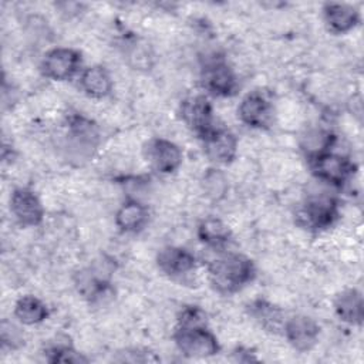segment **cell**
Wrapping results in <instances>:
<instances>
[{
    "mask_svg": "<svg viewBox=\"0 0 364 364\" xmlns=\"http://www.w3.org/2000/svg\"><path fill=\"white\" fill-rule=\"evenodd\" d=\"M158 269L172 279H179L196 269V256L181 246H165L155 257Z\"/></svg>",
    "mask_w": 364,
    "mask_h": 364,
    "instance_id": "obj_14",
    "label": "cell"
},
{
    "mask_svg": "<svg viewBox=\"0 0 364 364\" xmlns=\"http://www.w3.org/2000/svg\"><path fill=\"white\" fill-rule=\"evenodd\" d=\"M44 358L48 363H63V364H85L90 361L87 355L75 350L71 344L57 343L51 344L44 350Z\"/></svg>",
    "mask_w": 364,
    "mask_h": 364,
    "instance_id": "obj_24",
    "label": "cell"
},
{
    "mask_svg": "<svg viewBox=\"0 0 364 364\" xmlns=\"http://www.w3.org/2000/svg\"><path fill=\"white\" fill-rule=\"evenodd\" d=\"M176 324L179 326L206 324V313L198 306H185L178 314Z\"/></svg>",
    "mask_w": 364,
    "mask_h": 364,
    "instance_id": "obj_27",
    "label": "cell"
},
{
    "mask_svg": "<svg viewBox=\"0 0 364 364\" xmlns=\"http://www.w3.org/2000/svg\"><path fill=\"white\" fill-rule=\"evenodd\" d=\"M40 71L51 81H68L82 71V55L71 47H54L43 55Z\"/></svg>",
    "mask_w": 364,
    "mask_h": 364,
    "instance_id": "obj_6",
    "label": "cell"
},
{
    "mask_svg": "<svg viewBox=\"0 0 364 364\" xmlns=\"http://www.w3.org/2000/svg\"><path fill=\"white\" fill-rule=\"evenodd\" d=\"M210 287L223 296H230L250 284L256 277L253 260L242 253H226L212 259L206 267Z\"/></svg>",
    "mask_w": 364,
    "mask_h": 364,
    "instance_id": "obj_1",
    "label": "cell"
},
{
    "mask_svg": "<svg viewBox=\"0 0 364 364\" xmlns=\"http://www.w3.org/2000/svg\"><path fill=\"white\" fill-rule=\"evenodd\" d=\"M336 142V135L323 128H311L301 136V151L304 152L306 159L316 156L321 152L331 151Z\"/></svg>",
    "mask_w": 364,
    "mask_h": 364,
    "instance_id": "obj_23",
    "label": "cell"
},
{
    "mask_svg": "<svg viewBox=\"0 0 364 364\" xmlns=\"http://www.w3.org/2000/svg\"><path fill=\"white\" fill-rule=\"evenodd\" d=\"M202 188L208 198L212 200H219L225 196L228 191V179L220 169H208L202 178Z\"/></svg>",
    "mask_w": 364,
    "mask_h": 364,
    "instance_id": "obj_25",
    "label": "cell"
},
{
    "mask_svg": "<svg viewBox=\"0 0 364 364\" xmlns=\"http://www.w3.org/2000/svg\"><path fill=\"white\" fill-rule=\"evenodd\" d=\"M100 141V131L94 121L82 115H73L68 119L67 151L74 159L92 156Z\"/></svg>",
    "mask_w": 364,
    "mask_h": 364,
    "instance_id": "obj_7",
    "label": "cell"
},
{
    "mask_svg": "<svg viewBox=\"0 0 364 364\" xmlns=\"http://www.w3.org/2000/svg\"><path fill=\"white\" fill-rule=\"evenodd\" d=\"M333 309L338 320L350 326H361L364 318L363 293L355 287L338 291L333 300Z\"/></svg>",
    "mask_w": 364,
    "mask_h": 364,
    "instance_id": "obj_17",
    "label": "cell"
},
{
    "mask_svg": "<svg viewBox=\"0 0 364 364\" xmlns=\"http://www.w3.org/2000/svg\"><path fill=\"white\" fill-rule=\"evenodd\" d=\"M142 154L152 171L161 175L176 172L183 162V151L173 141L166 138H151L144 144Z\"/></svg>",
    "mask_w": 364,
    "mask_h": 364,
    "instance_id": "obj_8",
    "label": "cell"
},
{
    "mask_svg": "<svg viewBox=\"0 0 364 364\" xmlns=\"http://www.w3.org/2000/svg\"><path fill=\"white\" fill-rule=\"evenodd\" d=\"M198 239L208 247L222 250L232 242L230 228L216 216L202 219L196 228Z\"/></svg>",
    "mask_w": 364,
    "mask_h": 364,
    "instance_id": "obj_20",
    "label": "cell"
},
{
    "mask_svg": "<svg viewBox=\"0 0 364 364\" xmlns=\"http://www.w3.org/2000/svg\"><path fill=\"white\" fill-rule=\"evenodd\" d=\"M118 355H122L119 358H115L117 361H129V363H146V361H158L159 358L154 355V353L148 350H139V348H131L124 350V353H118Z\"/></svg>",
    "mask_w": 364,
    "mask_h": 364,
    "instance_id": "obj_28",
    "label": "cell"
},
{
    "mask_svg": "<svg viewBox=\"0 0 364 364\" xmlns=\"http://www.w3.org/2000/svg\"><path fill=\"white\" fill-rule=\"evenodd\" d=\"M13 316L23 326H36L48 318L50 310L37 296L24 294L16 300Z\"/></svg>",
    "mask_w": 364,
    "mask_h": 364,
    "instance_id": "obj_22",
    "label": "cell"
},
{
    "mask_svg": "<svg viewBox=\"0 0 364 364\" xmlns=\"http://www.w3.org/2000/svg\"><path fill=\"white\" fill-rule=\"evenodd\" d=\"M321 11L327 30L337 36L350 33L361 21V14L358 9L348 3L327 1L323 4Z\"/></svg>",
    "mask_w": 364,
    "mask_h": 364,
    "instance_id": "obj_16",
    "label": "cell"
},
{
    "mask_svg": "<svg viewBox=\"0 0 364 364\" xmlns=\"http://www.w3.org/2000/svg\"><path fill=\"white\" fill-rule=\"evenodd\" d=\"M282 333L293 350L309 353L318 343L321 327L310 316L294 314L284 320Z\"/></svg>",
    "mask_w": 364,
    "mask_h": 364,
    "instance_id": "obj_12",
    "label": "cell"
},
{
    "mask_svg": "<svg viewBox=\"0 0 364 364\" xmlns=\"http://www.w3.org/2000/svg\"><path fill=\"white\" fill-rule=\"evenodd\" d=\"M202 88L212 97H233L239 90V78L230 64L219 55L205 60L200 68Z\"/></svg>",
    "mask_w": 364,
    "mask_h": 364,
    "instance_id": "obj_5",
    "label": "cell"
},
{
    "mask_svg": "<svg viewBox=\"0 0 364 364\" xmlns=\"http://www.w3.org/2000/svg\"><path fill=\"white\" fill-rule=\"evenodd\" d=\"M0 340L3 348H10L16 350L24 344V336L21 330L11 321L3 320L0 326Z\"/></svg>",
    "mask_w": 364,
    "mask_h": 364,
    "instance_id": "obj_26",
    "label": "cell"
},
{
    "mask_svg": "<svg viewBox=\"0 0 364 364\" xmlns=\"http://www.w3.org/2000/svg\"><path fill=\"white\" fill-rule=\"evenodd\" d=\"M246 309L249 316L264 330L270 333L282 331L286 318L283 310L279 306L264 299H255L247 304Z\"/></svg>",
    "mask_w": 364,
    "mask_h": 364,
    "instance_id": "obj_21",
    "label": "cell"
},
{
    "mask_svg": "<svg viewBox=\"0 0 364 364\" xmlns=\"http://www.w3.org/2000/svg\"><path fill=\"white\" fill-rule=\"evenodd\" d=\"M233 360L239 363H249V361H256L257 357L255 355V351L246 347H237L232 351Z\"/></svg>",
    "mask_w": 364,
    "mask_h": 364,
    "instance_id": "obj_29",
    "label": "cell"
},
{
    "mask_svg": "<svg viewBox=\"0 0 364 364\" xmlns=\"http://www.w3.org/2000/svg\"><path fill=\"white\" fill-rule=\"evenodd\" d=\"M237 117L249 128H269L274 117V105L270 95L262 90L247 92L237 105Z\"/></svg>",
    "mask_w": 364,
    "mask_h": 364,
    "instance_id": "obj_9",
    "label": "cell"
},
{
    "mask_svg": "<svg viewBox=\"0 0 364 364\" xmlns=\"http://www.w3.org/2000/svg\"><path fill=\"white\" fill-rule=\"evenodd\" d=\"M78 85L81 91L94 100H102L112 92L114 81L109 71L100 64L82 68L78 75Z\"/></svg>",
    "mask_w": 364,
    "mask_h": 364,
    "instance_id": "obj_18",
    "label": "cell"
},
{
    "mask_svg": "<svg viewBox=\"0 0 364 364\" xmlns=\"http://www.w3.org/2000/svg\"><path fill=\"white\" fill-rule=\"evenodd\" d=\"M108 274L101 273L97 267H87L77 273L75 287L87 301L92 304L102 303L114 296V287Z\"/></svg>",
    "mask_w": 364,
    "mask_h": 364,
    "instance_id": "obj_15",
    "label": "cell"
},
{
    "mask_svg": "<svg viewBox=\"0 0 364 364\" xmlns=\"http://www.w3.org/2000/svg\"><path fill=\"white\" fill-rule=\"evenodd\" d=\"M179 118L198 138H202L216 125L213 107L203 94L183 98L179 104Z\"/></svg>",
    "mask_w": 364,
    "mask_h": 364,
    "instance_id": "obj_10",
    "label": "cell"
},
{
    "mask_svg": "<svg viewBox=\"0 0 364 364\" xmlns=\"http://www.w3.org/2000/svg\"><path fill=\"white\" fill-rule=\"evenodd\" d=\"M9 209L14 220L23 228H36L44 219V206L38 195L30 188L13 189L9 199Z\"/></svg>",
    "mask_w": 364,
    "mask_h": 364,
    "instance_id": "obj_13",
    "label": "cell"
},
{
    "mask_svg": "<svg viewBox=\"0 0 364 364\" xmlns=\"http://www.w3.org/2000/svg\"><path fill=\"white\" fill-rule=\"evenodd\" d=\"M148 222L149 210L138 199H127L115 212V226L122 233H138Z\"/></svg>",
    "mask_w": 364,
    "mask_h": 364,
    "instance_id": "obj_19",
    "label": "cell"
},
{
    "mask_svg": "<svg viewBox=\"0 0 364 364\" xmlns=\"http://www.w3.org/2000/svg\"><path fill=\"white\" fill-rule=\"evenodd\" d=\"M340 218L337 198L327 193L309 195L296 210V223L310 232H321L331 228Z\"/></svg>",
    "mask_w": 364,
    "mask_h": 364,
    "instance_id": "obj_2",
    "label": "cell"
},
{
    "mask_svg": "<svg viewBox=\"0 0 364 364\" xmlns=\"http://www.w3.org/2000/svg\"><path fill=\"white\" fill-rule=\"evenodd\" d=\"M172 338L179 353L188 358H206L220 353V343L208 324H176Z\"/></svg>",
    "mask_w": 364,
    "mask_h": 364,
    "instance_id": "obj_4",
    "label": "cell"
},
{
    "mask_svg": "<svg viewBox=\"0 0 364 364\" xmlns=\"http://www.w3.org/2000/svg\"><path fill=\"white\" fill-rule=\"evenodd\" d=\"M199 139L205 156L216 165H230L237 156L239 141L230 129L222 125H215Z\"/></svg>",
    "mask_w": 364,
    "mask_h": 364,
    "instance_id": "obj_11",
    "label": "cell"
},
{
    "mask_svg": "<svg viewBox=\"0 0 364 364\" xmlns=\"http://www.w3.org/2000/svg\"><path fill=\"white\" fill-rule=\"evenodd\" d=\"M311 175L321 183L336 189L346 188L357 173V165L338 152L326 151L307 159Z\"/></svg>",
    "mask_w": 364,
    "mask_h": 364,
    "instance_id": "obj_3",
    "label": "cell"
}]
</instances>
